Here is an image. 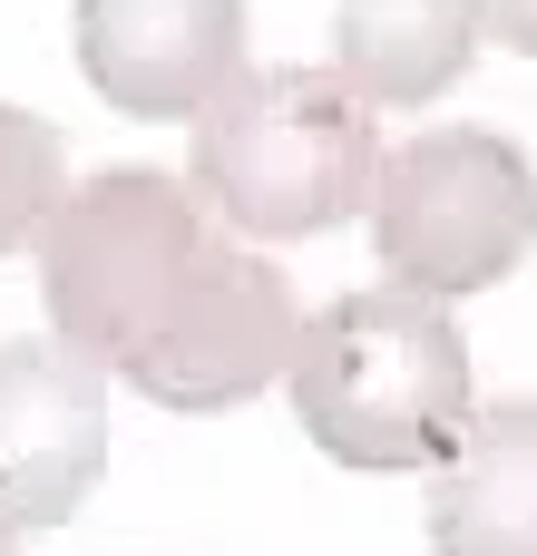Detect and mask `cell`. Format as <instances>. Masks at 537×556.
Listing matches in <instances>:
<instances>
[{
	"instance_id": "cell-1",
	"label": "cell",
	"mask_w": 537,
	"mask_h": 556,
	"mask_svg": "<svg viewBox=\"0 0 537 556\" xmlns=\"http://www.w3.org/2000/svg\"><path fill=\"white\" fill-rule=\"evenodd\" d=\"M294 420L323 459L362 469V479H411L430 469L479 391H470V332L450 323V303L372 283V293H333L323 313H303L294 362H284Z\"/></svg>"
},
{
	"instance_id": "cell-2",
	"label": "cell",
	"mask_w": 537,
	"mask_h": 556,
	"mask_svg": "<svg viewBox=\"0 0 537 556\" xmlns=\"http://www.w3.org/2000/svg\"><path fill=\"white\" fill-rule=\"evenodd\" d=\"M186 186L245 244H313L372 205L382 176V108H362L333 68H235L196 117Z\"/></svg>"
},
{
	"instance_id": "cell-3",
	"label": "cell",
	"mask_w": 537,
	"mask_h": 556,
	"mask_svg": "<svg viewBox=\"0 0 537 556\" xmlns=\"http://www.w3.org/2000/svg\"><path fill=\"white\" fill-rule=\"evenodd\" d=\"M215 215L186 176L166 166H98L88 186H68L39 225V293H49V332L68 352H88L108 381L157 342V323L176 313L196 254H205Z\"/></svg>"
},
{
	"instance_id": "cell-4",
	"label": "cell",
	"mask_w": 537,
	"mask_h": 556,
	"mask_svg": "<svg viewBox=\"0 0 537 556\" xmlns=\"http://www.w3.org/2000/svg\"><path fill=\"white\" fill-rule=\"evenodd\" d=\"M537 244V166L499 127H421L372 176V254L401 293L460 303L528 264Z\"/></svg>"
},
{
	"instance_id": "cell-5",
	"label": "cell",
	"mask_w": 537,
	"mask_h": 556,
	"mask_svg": "<svg viewBox=\"0 0 537 556\" xmlns=\"http://www.w3.org/2000/svg\"><path fill=\"white\" fill-rule=\"evenodd\" d=\"M294 332H303L294 274L215 225L205 254H196V274H186V293H176V313L157 323V342H147L117 381H127L137 401H157V410H186V420L245 410L254 391L284 381Z\"/></svg>"
},
{
	"instance_id": "cell-6",
	"label": "cell",
	"mask_w": 537,
	"mask_h": 556,
	"mask_svg": "<svg viewBox=\"0 0 537 556\" xmlns=\"http://www.w3.org/2000/svg\"><path fill=\"white\" fill-rule=\"evenodd\" d=\"M108 479V371L88 352L0 342V538H49Z\"/></svg>"
},
{
	"instance_id": "cell-7",
	"label": "cell",
	"mask_w": 537,
	"mask_h": 556,
	"mask_svg": "<svg viewBox=\"0 0 537 556\" xmlns=\"http://www.w3.org/2000/svg\"><path fill=\"white\" fill-rule=\"evenodd\" d=\"M68 29L117 117H196L245 68V0H68Z\"/></svg>"
},
{
	"instance_id": "cell-8",
	"label": "cell",
	"mask_w": 537,
	"mask_h": 556,
	"mask_svg": "<svg viewBox=\"0 0 537 556\" xmlns=\"http://www.w3.org/2000/svg\"><path fill=\"white\" fill-rule=\"evenodd\" d=\"M430 556H537V401H489L430 459Z\"/></svg>"
},
{
	"instance_id": "cell-9",
	"label": "cell",
	"mask_w": 537,
	"mask_h": 556,
	"mask_svg": "<svg viewBox=\"0 0 537 556\" xmlns=\"http://www.w3.org/2000/svg\"><path fill=\"white\" fill-rule=\"evenodd\" d=\"M479 59V0H342L333 78L362 108H440Z\"/></svg>"
},
{
	"instance_id": "cell-10",
	"label": "cell",
	"mask_w": 537,
	"mask_h": 556,
	"mask_svg": "<svg viewBox=\"0 0 537 556\" xmlns=\"http://www.w3.org/2000/svg\"><path fill=\"white\" fill-rule=\"evenodd\" d=\"M59 195H68V147H59V127L0 98V254H29Z\"/></svg>"
},
{
	"instance_id": "cell-11",
	"label": "cell",
	"mask_w": 537,
	"mask_h": 556,
	"mask_svg": "<svg viewBox=\"0 0 537 556\" xmlns=\"http://www.w3.org/2000/svg\"><path fill=\"white\" fill-rule=\"evenodd\" d=\"M479 39H499V49L537 59V0H479Z\"/></svg>"
},
{
	"instance_id": "cell-12",
	"label": "cell",
	"mask_w": 537,
	"mask_h": 556,
	"mask_svg": "<svg viewBox=\"0 0 537 556\" xmlns=\"http://www.w3.org/2000/svg\"><path fill=\"white\" fill-rule=\"evenodd\" d=\"M0 556H20V538H0Z\"/></svg>"
}]
</instances>
